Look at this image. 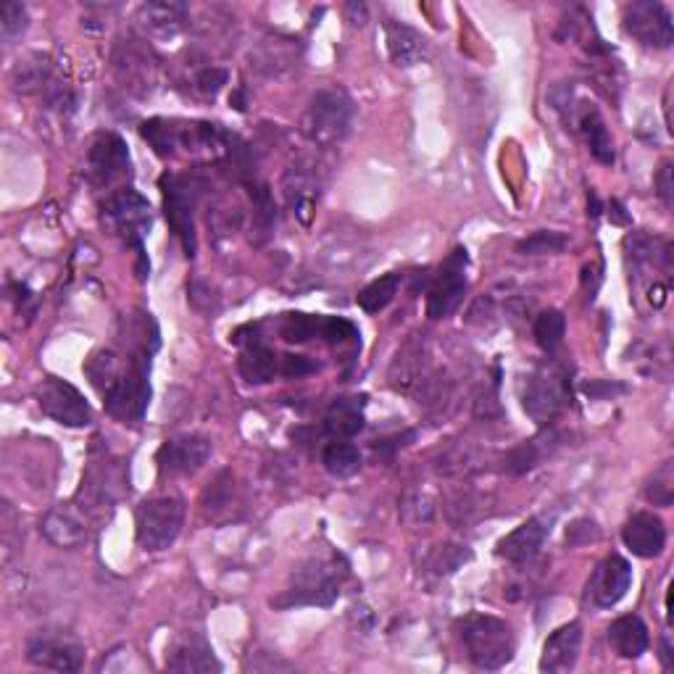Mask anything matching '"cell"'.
<instances>
[{
    "label": "cell",
    "instance_id": "obj_1",
    "mask_svg": "<svg viewBox=\"0 0 674 674\" xmlns=\"http://www.w3.org/2000/svg\"><path fill=\"white\" fill-rule=\"evenodd\" d=\"M90 382L98 387L108 414L122 422H141L151 403V351L120 359L111 351L93 353L85 366Z\"/></svg>",
    "mask_w": 674,
    "mask_h": 674
},
{
    "label": "cell",
    "instance_id": "obj_2",
    "mask_svg": "<svg viewBox=\"0 0 674 674\" xmlns=\"http://www.w3.org/2000/svg\"><path fill=\"white\" fill-rule=\"evenodd\" d=\"M458 637L467 649L469 662L479 670H504L517 651V637L509 622L490 614H469L458 622Z\"/></svg>",
    "mask_w": 674,
    "mask_h": 674
},
{
    "label": "cell",
    "instance_id": "obj_3",
    "mask_svg": "<svg viewBox=\"0 0 674 674\" xmlns=\"http://www.w3.org/2000/svg\"><path fill=\"white\" fill-rule=\"evenodd\" d=\"M338 556L332 559H311L293 572V585L272 599L274 609H298V606H332L340 599L349 569L338 567Z\"/></svg>",
    "mask_w": 674,
    "mask_h": 674
},
{
    "label": "cell",
    "instance_id": "obj_4",
    "mask_svg": "<svg viewBox=\"0 0 674 674\" xmlns=\"http://www.w3.org/2000/svg\"><path fill=\"white\" fill-rule=\"evenodd\" d=\"M353 120L356 106L351 95L343 87H324L305 106L301 129L319 148H332L351 135Z\"/></svg>",
    "mask_w": 674,
    "mask_h": 674
},
{
    "label": "cell",
    "instance_id": "obj_5",
    "mask_svg": "<svg viewBox=\"0 0 674 674\" xmlns=\"http://www.w3.org/2000/svg\"><path fill=\"white\" fill-rule=\"evenodd\" d=\"M185 500L177 496L148 498L137 506L135 532L137 546L148 553L166 551L183 532Z\"/></svg>",
    "mask_w": 674,
    "mask_h": 674
},
{
    "label": "cell",
    "instance_id": "obj_6",
    "mask_svg": "<svg viewBox=\"0 0 674 674\" xmlns=\"http://www.w3.org/2000/svg\"><path fill=\"white\" fill-rule=\"evenodd\" d=\"M162 193L166 221L183 242L187 259H193L196 256V206L204 193V183H198L196 177L166 175L162 179Z\"/></svg>",
    "mask_w": 674,
    "mask_h": 674
},
{
    "label": "cell",
    "instance_id": "obj_7",
    "mask_svg": "<svg viewBox=\"0 0 674 674\" xmlns=\"http://www.w3.org/2000/svg\"><path fill=\"white\" fill-rule=\"evenodd\" d=\"M103 219H106V225L114 229L116 235H122L129 246H135L141 261H145L143 240L151 229L148 200L137 190H132V187H122V190L114 193V196L106 200V206H103Z\"/></svg>",
    "mask_w": 674,
    "mask_h": 674
},
{
    "label": "cell",
    "instance_id": "obj_8",
    "mask_svg": "<svg viewBox=\"0 0 674 674\" xmlns=\"http://www.w3.org/2000/svg\"><path fill=\"white\" fill-rule=\"evenodd\" d=\"M467 248H456L454 253L443 261L440 272L435 274L433 288L427 295V317L429 319H446L462 305L467 295Z\"/></svg>",
    "mask_w": 674,
    "mask_h": 674
},
{
    "label": "cell",
    "instance_id": "obj_9",
    "mask_svg": "<svg viewBox=\"0 0 674 674\" xmlns=\"http://www.w3.org/2000/svg\"><path fill=\"white\" fill-rule=\"evenodd\" d=\"M87 175L95 187H114L132 175L127 143L116 132H103L90 145Z\"/></svg>",
    "mask_w": 674,
    "mask_h": 674
},
{
    "label": "cell",
    "instance_id": "obj_10",
    "mask_svg": "<svg viewBox=\"0 0 674 674\" xmlns=\"http://www.w3.org/2000/svg\"><path fill=\"white\" fill-rule=\"evenodd\" d=\"M38 403L45 416L64 427H90L93 425V408L85 401V395L69 385L66 380L48 377L38 391Z\"/></svg>",
    "mask_w": 674,
    "mask_h": 674
},
{
    "label": "cell",
    "instance_id": "obj_11",
    "mask_svg": "<svg viewBox=\"0 0 674 674\" xmlns=\"http://www.w3.org/2000/svg\"><path fill=\"white\" fill-rule=\"evenodd\" d=\"M214 446L204 435H177L162 443L156 462L164 477H190L206 467Z\"/></svg>",
    "mask_w": 674,
    "mask_h": 674
},
{
    "label": "cell",
    "instance_id": "obj_12",
    "mask_svg": "<svg viewBox=\"0 0 674 674\" xmlns=\"http://www.w3.org/2000/svg\"><path fill=\"white\" fill-rule=\"evenodd\" d=\"M624 32L645 48H670L674 40L672 13L664 3H630L624 9Z\"/></svg>",
    "mask_w": 674,
    "mask_h": 674
},
{
    "label": "cell",
    "instance_id": "obj_13",
    "mask_svg": "<svg viewBox=\"0 0 674 674\" xmlns=\"http://www.w3.org/2000/svg\"><path fill=\"white\" fill-rule=\"evenodd\" d=\"M569 401V387L567 377L559 372H538L527 380L522 403L525 412L532 416L538 425H551L556 416L561 414V408Z\"/></svg>",
    "mask_w": 674,
    "mask_h": 674
},
{
    "label": "cell",
    "instance_id": "obj_14",
    "mask_svg": "<svg viewBox=\"0 0 674 674\" xmlns=\"http://www.w3.org/2000/svg\"><path fill=\"white\" fill-rule=\"evenodd\" d=\"M27 662L40 666V670L76 672L85 662V649L72 637L40 632L27 643Z\"/></svg>",
    "mask_w": 674,
    "mask_h": 674
},
{
    "label": "cell",
    "instance_id": "obj_15",
    "mask_svg": "<svg viewBox=\"0 0 674 674\" xmlns=\"http://www.w3.org/2000/svg\"><path fill=\"white\" fill-rule=\"evenodd\" d=\"M630 588H632L630 561L624 559V556L611 553L601 561L599 567H595L593 577H590L588 595L595 606L611 609V606H616L624 595H628Z\"/></svg>",
    "mask_w": 674,
    "mask_h": 674
},
{
    "label": "cell",
    "instance_id": "obj_16",
    "mask_svg": "<svg viewBox=\"0 0 674 674\" xmlns=\"http://www.w3.org/2000/svg\"><path fill=\"white\" fill-rule=\"evenodd\" d=\"M40 532L55 548H76L90 538V514L76 504H61L45 514Z\"/></svg>",
    "mask_w": 674,
    "mask_h": 674
},
{
    "label": "cell",
    "instance_id": "obj_17",
    "mask_svg": "<svg viewBox=\"0 0 674 674\" xmlns=\"http://www.w3.org/2000/svg\"><path fill=\"white\" fill-rule=\"evenodd\" d=\"M282 196L288 200L290 211L295 214V219L301 225H311L319 196H322V183H319L317 172H311V166H293V169L284 172Z\"/></svg>",
    "mask_w": 674,
    "mask_h": 674
},
{
    "label": "cell",
    "instance_id": "obj_18",
    "mask_svg": "<svg viewBox=\"0 0 674 674\" xmlns=\"http://www.w3.org/2000/svg\"><path fill=\"white\" fill-rule=\"evenodd\" d=\"M622 540L628 546V551L637 556V559H656L666 548V527L656 514L637 511L624 525Z\"/></svg>",
    "mask_w": 674,
    "mask_h": 674
},
{
    "label": "cell",
    "instance_id": "obj_19",
    "mask_svg": "<svg viewBox=\"0 0 674 674\" xmlns=\"http://www.w3.org/2000/svg\"><path fill=\"white\" fill-rule=\"evenodd\" d=\"M548 535H551V519L532 517L506 535V538H500L496 553L500 559L511 561V564H525V561H530L540 553Z\"/></svg>",
    "mask_w": 674,
    "mask_h": 674
},
{
    "label": "cell",
    "instance_id": "obj_20",
    "mask_svg": "<svg viewBox=\"0 0 674 674\" xmlns=\"http://www.w3.org/2000/svg\"><path fill=\"white\" fill-rule=\"evenodd\" d=\"M582 649V624L569 622L564 628L553 630L543 645V656H540V672L561 674L574 670L577 659Z\"/></svg>",
    "mask_w": 674,
    "mask_h": 674
},
{
    "label": "cell",
    "instance_id": "obj_21",
    "mask_svg": "<svg viewBox=\"0 0 674 674\" xmlns=\"http://www.w3.org/2000/svg\"><path fill=\"white\" fill-rule=\"evenodd\" d=\"M385 43L393 64L403 69L422 64L429 53V40L419 30L408 27L406 22H387Z\"/></svg>",
    "mask_w": 674,
    "mask_h": 674
},
{
    "label": "cell",
    "instance_id": "obj_22",
    "mask_svg": "<svg viewBox=\"0 0 674 674\" xmlns=\"http://www.w3.org/2000/svg\"><path fill=\"white\" fill-rule=\"evenodd\" d=\"M166 670L172 672H221L211 645L204 637L187 635L166 651Z\"/></svg>",
    "mask_w": 674,
    "mask_h": 674
},
{
    "label": "cell",
    "instance_id": "obj_23",
    "mask_svg": "<svg viewBox=\"0 0 674 674\" xmlns=\"http://www.w3.org/2000/svg\"><path fill=\"white\" fill-rule=\"evenodd\" d=\"M238 370L242 380L250 382V385H267V382H272L277 374H280L282 359L277 356L269 345H263L261 340L253 338L246 349L240 351Z\"/></svg>",
    "mask_w": 674,
    "mask_h": 674
},
{
    "label": "cell",
    "instance_id": "obj_24",
    "mask_svg": "<svg viewBox=\"0 0 674 674\" xmlns=\"http://www.w3.org/2000/svg\"><path fill=\"white\" fill-rule=\"evenodd\" d=\"M364 395H351V398H338L324 416V429L332 440H349L364 429Z\"/></svg>",
    "mask_w": 674,
    "mask_h": 674
},
{
    "label": "cell",
    "instance_id": "obj_25",
    "mask_svg": "<svg viewBox=\"0 0 674 674\" xmlns=\"http://www.w3.org/2000/svg\"><path fill=\"white\" fill-rule=\"evenodd\" d=\"M609 643L622 659H641L643 653L649 651L651 643L649 628H645V622L635 614L620 616V620L611 622Z\"/></svg>",
    "mask_w": 674,
    "mask_h": 674
},
{
    "label": "cell",
    "instance_id": "obj_26",
    "mask_svg": "<svg viewBox=\"0 0 674 674\" xmlns=\"http://www.w3.org/2000/svg\"><path fill=\"white\" fill-rule=\"evenodd\" d=\"M187 13L190 11L185 3H143L137 11V22L156 38H172L185 27Z\"/></svg>",
    "mask_w": 674,
    "mask_h": 674
},
{
    "label": "cell",
    "instance_id": "obj_27",
    "mask_svg": "<svg viewBox=\"0 0 674 674\" xmlns=\"http://www.w3.org/2000/svg\"><path fill=\"white\" fill-rule=\"evenodd\" d=\"M577 129L582 132V137L588 141V148L593 153V158L603 166L614 164V143H611V135L603 124L601 114L595 108H582L580 120H577Z\"/></svg>",
    "mask_w": 674,
    "mask_h": 674
},
{
    "label": "cell",
    "instance_id": "obj_28",
    "mask_svg": "<svg viewBox=\"0 0 674 674\" xmlns=\"http://www.w3.org/2000/svg\"><path fill=\"white\" fill-rule=\"evenodd\" d=\"M13 90L17 93H40L48 82H51V61L43 53L27 55L24 61H19L17 69L11 74Z\"/></svg>",
    "mask_w": 674,
    "mask_h": 674
},
{
    "label": "cell",
    "instance_id": "obj_29",
    "mask_svg": "<svg viewBox=\"0 0 674 674\" xmlns=\"http://www.w3.org/2000/svg\"><path fill=\"white\" fill-rule=\"evenodd\" d=\"M401 284L403 277L398 272L380 277V280L366 284V288L359 293V309L366 311V314H380V311H385L387 305L393 303V298L398 295Z\"/></svg>",
    "mask_w": 674,
    "mask_h": 674
},
{
    "label": "cell",
    "instance_id": "obj_30",
    "mask_svg": "<svg viewBox=\"0 0 674 674\" xmlns=\"http://www.w3.org/2000/svg\"><path fill=\"white\" fill-rule=\"evenodd\" d=\"M322 464L332 477H353L361 469V454L351 440H332L324 448Z\"/></svg>",
    "mask_w": 674,
    "mask_h": 674
},
{
    "label": "cell",
    "instance_id": "obj_31",
    "mask_svg": "<svg viewBox=\"0 0 674 674\" xmlns=\"http://www.w3.org/2000/svg\"><path fill=\"white\" fill-rule=\"evenodd\" d=\"M532 335H535V343H538L540 349H543L546 353H553L561 343H564L567 317L556 309L543 311V314H538V319H535Z\"/></svg>",
    "mask_w": 674,
    "mask_h": 674
},
{
    "label": "cell",
    "instance_id": "obj_32",
    "mask_svg": "<svg viewBox=\"0 0 674 674\" xmlns=\"http://www.w3.org/2000/svg\"><path fill=\"white\" fill-rule=\"evenodd\" d=\"M116 69H120L124 82H127L129 90L137 87H148L151 82V61L145 59L141 51H135V48H127L122 55H116Z\"/></svg>",
    "mask_w": 674,
    "mask_h": 674
},
{
    "label": "cell",
    "instance_id": "obj_33",
    "mask_svg": "<svg viewBox=\"0 0 674 674\" xmlns=\"http://www.w3.org/2000/svg\"><path fill=\"white\" fill-rule=\"evenodd\" d=\"M319 332H322V317L284 314L280 322V335L282 340H288V343H309Z\"/></svg>",
    "mask_w": 674,
    "mask_h": 674
},
{
    "label": "cell",
    "instance_id": "obj_34",
    "mask_svg": "<svg viewBox=\"0 0 674 674\" xmlns=\"http://www.w3.org/2000/svg\"><path fill=\"white\" fill-rule=\"evenodd\" d=\"M645 498L653 506H672L674 500V462H664L662 467L653 471L649 488H645Z\"/></svg>",
    "mask_w": 674,
    "mask_h": 674
},
{
    "label": "cell",
    "instance_id": "obj_35",
    "mask_svg": "<svg viewBox=\"0 0 674 674\" xmlns=\"http://www.w3.org/2000/svg\"><path fill=\"white\" fill-rule=\"evenodd\" d=\"M569 246V238L561 232H548V229H540V232L530 235L519 242L517 250L522 256H543V253H561Z\"/></svg>",
    "mask_w": 674,
    "mask_h": 674
},
{
    "label": "cell",
    "instance_id": "obj_36",
    "mask_svg": "<svg viewBox=\"0 0 674 674\" xmlns=\"http://www.w3.org/2000/svg\"><path fill=\"white\" fill-rule=\"evenodd\" d=\"M27 30V9L17 0L0 3V32L6 40H17Z\"/></svg>",
    "mask_w": 674,
    "mask_h": 674
},
{
    "label": "cell",
    "instance_id": "obj_37",
    "mask_svg": "<svg viewBox=\"0 0 674 674\" xmlns=\"http://www.w3.org/2000/svg\"><path fill=\"white\" fill-rule=\"evenodd\" d=\"M540 458H543V450H540L538 440L522 443V446L514 448L511 454L506 456V469H509L511 475H525V471L538 467Z\"/></svg>",
    "mask_w": 674,
    "mask_h": 674
},
{
    "label": "cell",
    "instance_id": "obj_38",
    "mask_svg": "<svg viewBox=\"0 0 674 674\" xmlns=\"http://www.w3.org/2000/svg\"><path fill=\"white\" fill-rule=\"evenodd\" d=\"M471 559V553L467 551V548H462V546H443L440 551L435 553V559H433V569L437 574H450V572H456L458 567L464 564V561H469Z\"/></svg>",
    "mask_w": 674,
    "mask_h": 674
},
{
    "label": "cell",
    "instance_id": "obj_39",
    "mask_svg": "<svg viewBox=\"0 0 674 674\" xmlns=\"http://www.w3.org/2000/svg\"><path fill=\"white\" fill-rule=\"evenodd\" d=\"M319 338H324L326 343H332V345H340V343H345V340L359 338V332H356V326H353L351 322H345V319L322 317V332H319Z\"/></svg>",
    "mask_w": 674,
    "mask_h": 674
},
{
    "label": "cell",
    "instance_id": "obj_40",
    "mask_svg": "<svg viewBox=\"0 0 674 674\" xmlns=\"http://www.w3.org/2000/svg\"><path fill=\"white\" fill-rule=\"evenodd\" d=\"M227 85V69H219V66H208V69H204V72H200L198 76H196V87L200 90V93H206V95H217L221 87Z\"/></svg>",
    "mask_w": 674,
    "mask_h": 674
},
{
    "label": "cell",
    "instance_id": "obj_41",
    "mask_svg": "<svg viewBox=\"0 0 674 674\" xmlns=\"http://www.w3.org/2000/svg\"><path fill=\"white\" fill-rule=\"evenodd\" d=\"M280 372L284 377H303V374L314 372V364L305 356H284Z\"/></svg>",
    "mask_w": 674,
    "mask_h": 674
},
{
    "label": "cell",
    "instance_id": "obj_42",
    "mask_svg": "<svg viewBox=\"0 0 674 674\" xmlns=\"http://www.w3.org/2000/svg\"><path fill=\"white\" fill-rule=\"evenodd\" d=\"M656 185H659V196H662L664 206L670 208L672 206V164L662 166V172H659V177H656Z\"/></svg>",
    "mask_w": 674,
    "mask_h": 674
},
{
    "label": "cell",
    "instance_id": "obj_43",
    "mask_svg": "<svg viewBox=\"0 0 674 674\" xmlns=\"http://www.w3.org/2000/svg\"><path fill=\"white\" fill-rule=\"evenodd\" d=\"M585 393H588V395L599 393V385H595V382H588V385H585ZM601 393H614V385H603V387H601Z\"/></svg>",
    "mask_w": 674,
    "mask_h": 674
}]
</instances>
